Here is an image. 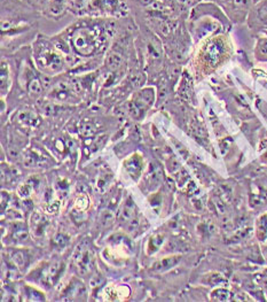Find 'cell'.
<instances>
[{"mask_svg": "<svg viewBox=\"0 0 267 302\" xmlns=\"http://www.w3.org/2000/svg\"><path fill=\"white\" fill-rule=\"evenodd\" d=\"M71 46L76 53L82 57H90L98 49L99 39L93 30L89 28H79L71 35Z\"/></svg>", "mask_w": 267, "mask_h": 302, "instance_id": "1", "label": "cell"}, {"mask_svg": "<svg viewBox=\"0 0 267 302\" xmlns=\"http://www.w3.org/2000/svg\"><path fill=\"white\" fill-rule=\"evenodd\" d=\"M73 263L79 276H87L95 268V256L91 246L86 241L79 244L73 254Z\"/></svg>", "mask_w": 267, "mask_h": 302, "instance_id": "2", "label": "cell"}, {"mask_svg": "<svg viewBox=\"0 0 267 302\" xmlns=\"http://www.w3.org/2000/svg\"><path fill=\"white\" fill-rule=\"evenodd\" d=\"M63 271H65V262L52 261L50 263L44 265L41 275H39V279H41L42 284L52 287V286L58 283Z\"/></svg>", "mask_w": 267, "mask_h": 302, "instance_id": "3", "label": "cell"}, {"mask_svg": "<svg viewBox=\"0 0 267 302\" xmlns=\"http://www.w3.org/2000/svg\"><path fill=\"white\" fill-rule=\"evenodd\" d=\"M155 100V91L150 87L143 89L139 91L138 93H135L133 97V100L130 105V110L134 116H139L141 115L146 109H148L149 107L154 104Z\"/></svg>", "mask_w": 267, "mask_h": 302, "instance_id": "4", "label": "cell"}, {"mask_svg": "<svg viewBox=\"0 0 267 302\" xmlns=\"http://www.w3.org/2000/svg\"><path fill=\"white\" fill-rule=\"evenodd\" d=\"M62 54L55 50H43L37 57L38 66L46 71H58L63 67Z\"/></svg>", "mask_w": 267, "mask_h": 302, "instance_id": "5", "label": "cell"}, {"mask_svg": "<svg viewBox=\"0 0 267 302\" xmlns=\"http://www.w3.org/2000/svg\"><path fill=\"white\" fill-rule=\"evenodd\" d=\"M118 216H119V221L125 225V228L129 230L130 232H133L137 230L139 225L138 210L137 207H135L134 202L131 200V199H127L125 204L122 206Z\"/></svg>", "mask_w": 267, "mask_h": 302, "instance_id": "6", "label": "cell"}, {"mask_svg": "<svg viewBox=\"0 0 267 302\" xmlns=\"http://www.w3.org/2000/svg\"><path fill=\"white\" fill-rule=\"evenodd\" d=\"M50 221L44 214L35 212L30 218V231L36 238H43L46 236L50 229Z\"/></svg>", "mask_w": 267, "mask_h": 302, "instance_id": "7", "label": "cell"}, {"mask_svg": "<svg viewBox=\"0 0 267 302\" xmlns=\"http://www.w3.org/2000/svg\"><path fill=\"white\" fill-rule=\"evenodd\" d=\"M113 182V174L108 168H100L94 178V188L99 193H106Z\"/></svg>", "mask_w": 267, "mask_h": 302, "instance_id": "8", "label": "cell"}, {"mask_svg": "<svg viewBox=\"0 0 267 302\" xmlns=\"http://www.w3.org/2000/svg\"><path fill=\"white\" fill-rule=\"evenodd\" d=\"M63 300H76V299H81L82 296L86 295V288L81 281L74 279L71 281V284L69 286H67V288L63 292Z\"/></svg>", "mask_w": 267, "mask_h": 302, "instance_id": "9", "label": "cell"}, {"mask_svg": "<svg viewBox=\"0 0 267 302\" xmlns=\"http://www.w3.org/2000/svg\"><path fill=\"white\" fill-rule=\"evenodd\" d=\"M17 120L26 128H37L41 124V118L37 115V113L33 112V110H21L19 112Z\"/></svg>", "mask_w": 267, "mask_h": 302, "instance_id": "10", "label": "cell"}, {"mask_svg": "<svg viewBox=\"0 0 267 302\" xmlns=\"http://www.w3.org/2000/svg\"><path fill=\"white\" fill-rule=\"evenodd\" d=\"M125 169L127 174L130 175L133 180L138 181L142 172V160L139 154H134L125 161Z\"/></svg>", "mask_w": 267, "mask_h": 302, "instance_id": "11", "label": "cell"}, {"mask_svg": "<svg viewBox=\"0 0 267 302\" xmlns=\"http://www.w3.org/2000/svg\"><path fill=\"white\" fill-rule=\"evenodd\" d=\"M12 238L17 242H25L29 237V229L23 222H15L11 229Z\"/></svg>", "mask_w": 267, "mask_h": 302, "instance_id": "12", "label": "cell"}, {"mask_svg": "<svg viewBox=\"0 0 267 302\" xmlns=\"http://www.w3.org/2000/svg\"><path fill=\"white\" fill-rule=\"evenodd\" d=\"M52 98L55 99L57 101H67L71 98V86L68 85L67 83H60L59 85H57L52 91Z\"/></svg>", "mask_w": 267, "mask_h": 302, "instance_id": "13", "label": "cell"}, {"mask_svg": "<svg viewBox=\"0 0 267 302\" xmlns=\"http://www.w3.org/2000/svg\"><path fill=\"white\" fill-rule=\"evenodd\" d=\"M222 54V47L219 43L212 42L210 43L205 49V59L211 65H216Z\"/></svg>", "mask_w": 267, "mask_h": 302, "instance_id": "14", "label": "cell"}, {"mask_svg": "<svg viewBox=\"0 0 267 302\" xmlns=\"http://www.w3.org/2000/svg\"><path fill=\"white\" fill-rule=\"evenodd\" d=\"M180 259H181V257L178 256V255L165 257V259L155 262V263L153 264V270H154V271H157V272L166 271V270L175 267V265L179 263Z\"/></svg>", "mask_w": 267, "mask_h": 302, "instance_id": "15", "label": "cell"}, {"mask_svg": "<svg viewBox=\"0 0 267 302\" xmlns=\"http://www.w3.org/2000/svg\"><path fill=\"white\" fill-rule=\"evenodd\" d=\"M25 165L30 167V168H35V167H42L46 165V158L43 157L36 150H30L25 158Z\"/></svg>", "mask_w": 267, "mask_h": 302, "instance_id": "16", "label": "cell"}, {"mask_svg": "<svg viewBox=\"0 0 267 302\" xmlns=\"http://www.w3.org/2000/svg\"><path fill=\"white\" fill-rule=\"evenodd\" d=\"M101 12H116L118 10V0H90Z\"/></svg>", "mask_w": 267, "mask_h": 302, "instance_id": "17", "label": "cell"}, {"mask_svg": "<svg viewBox=\"0 0 267 302\" xmlns=\"http://www.w3.org/2000/svg\"><path fill=\"white\" fill-rule=\"evenodd\" d=\"M256 236L260 241L267 239V214L258 218L256 223Z\"/></svg>", "mask_w": 267, "mask_h": 302, "instance_id": "18", "label": "cell"}, {"mask_svg": "<svg viewBox=\"0 0 267 302\" xmlns=\"http://www.w3.org/2000/svg\"><path fill=\"white\" fill-rule=\"evenodd\" d=\"M148 178L151 184H155L157 186L163 181V172L161 169V166L155 164V162L151 164L148 172Z\"/></svg>", "mask_w": 267, "mask_h": 302, "instance_id": "19", "label": "cell"}, {"mask_svg": "<svg viewBox=\"0 0 267 302\" xmlns=\"http://www.w3.org/2000/svg\"><path fill=\"white\" fill-rule=\"evenodd\" d=\"M164 239H165L164 234H161V233L154 234L148 241V247H147L148 248V253L153 254L156 252L157 249H159V247L163 245V242H164Z\"/></svg>", "mask_w": 267, "mask_h": 302, "instance_id": "20", "label": "cell"}, {"mask_svg": "<svg viewBox=\"0 0 267 302\" xmlns=\"http://www.w3.org/2000/svg\"><path fill=\"white\" fill-rule=\"evenodd\" d=\"M115 220H116V215H115L114 212H111L110 209L102 210L100 215V224L103 228H109L110 225L114 224Z\"/></svg>", "mask_w": 267, "mask_h": 302, "instance_id": "21", "label": "cell"}, {"mask_svg": "<svg viewBox=\"0 0 267 302\" xmlns=\"http://www.w3.org/2000/svg\"><path fill=\"white\" fill-rule=\"evenodd\" d=\"M79 133L84 138H92L95 134V126L89 121H83L79 124Z\"/></svg>", "mask_w": 267, "mask_h": 302, "instance_id": "22", "label": "cell"}, {"mask_svg": "<svg viewBox=\"0 0 267 302\" xmlns=\"http://www.w3.org/2000/svg\"><path fill=\"white\" fill-rule=\"evenodd\" d=\"M28 91L33 95H39L43 92V85L41 79L38 77H33L28 82Z\"/></svg>", "mask_w": 267, "mask_h": 302, "instance_id": "23", "label": "cell"}, {"mask_svg": "<svg viewBox=\"0 0 267 302\" xmlns=\"http://www.w3.org/2000/svg\"><path fill=\"white\" fill-rule=\"evenodd\" d=\"M68 0H50V10L52 14L59 15L66 9Z\"/></svg>", "mask_w": 267, "mask_h": 302, "instance_id": "24", "label": "cell"}, {"mask_svg": "<svg viewBox=\"0 0 267 302\" xmlns=\"http://www.w3.org/2000/svg\"><path fill=\"white\" fill-rule=\"evenodd\" d=\"M12 261H13L14 265H17L18 268H25L27 265V255L22 250H18L12 254Z\"/></svg>", "mask_w": 267, "mask_h": 302, "instance_id": "25", "label": "cell"}, {"mask_svg": "<svg viewBox=\"0 0 267 302\" xmlns=\"http://www.w3.org/2000/svg\"><path fill=\"white\" fill-rule=\"evenodd\" d=\"M211 299L213 301H228L230 300V293L225 288L214 289L211 294Z\"/></svg>", "mask_w": 267, "mask_h": 302, "instance_id": "26", "label": "cell"}, {"mask_svg": "<svg viewBox=\"0 0 267 302\" xmlns=\"http://www.w3.org/2000/svg\"><path fill=\"white\" fill-rule=\"evenodd\" d=\"M26 294L28 295L27 300H30V301L45 300V295H44L42 292H39L38 289H35L33 287H26Z\"/></svg>", "mask_w": 267, "mask_h": 302, "instance_id": "27", "label": "cell"}, {"mask_svg": "<svg viewBox=\"0 0 267 302\" xmlns=\"http://www.w3.org/2000/svg\"><path fill=\"white\" fill-rule=\"evenodd\" d=\"M10 69L9 66L5 65V63H3L2 65V91L3 92H5L6 89L5 87L10 86Z\"/></svg>", "mask_w": 267, "mask_h": 302, "instance_id": "28", "label": "cell"}, {"mask_svg": "<svg viewBox=\"0 0 267 302\" xmlns=\"http://www.w3.org/2000/svg\"><path fill=\"white\" fill-rule=\"evenodd\" d=\"M89 205H90L89 198H87V196H85V194H83V196L78 197L77 200H76L74 209L79 210V212H85V210L89 208Z\"/></svg>", "mask_w": 267, "mask_h": 302, "instance_id": "29", "label": "cell"}, {"mask_svg": "<svg viewBox=\"0 0 267 302\" xmlns=\"http://www.w3.org/2000/svg\"><path fill=\"white\" fill-rule=\"evenodd\" d=\"M69 242V236H67L66 233H58L55 234L53 244L57 246L58 248H65Z\"/></svg>", "mask_w": 267, "mask_h": 302, "instance_id": "30", "label": "cell"}, {"mask_svg": "<svg viewBox=\"0 0 267 302\" xmlns=\"http://www.w3.org/2000/svg\"><path fill=\"white\" fill-rule=\"evenodd\" d=\"M121 62H122L121 55H118L116 53H111L108 57V59H107V65H108V67L111 70L117 69L119 65H121Z\"/></svg>", "mask_w": 267, "mask_h": 302, "instance_id": "31", "label": "cell"}, {"mask_svg": "<svg viewBox=\"0 0 267 302\" xmlns=\"http://www.w3.org/2000/svg\"><path fill=\"white\" fill-rule=\"evenodd\" d=\"M34 191V189L31 188V185L29 184V183H25V184L23 185H21L19 188V190H18V193H19V196L21 197V198H23V199H28L30 197V194H31V192H33Z\"/></svg>", "mask_w": 267, "mask_h": 302, "instance_id": "32", "label": "cell"}, {"mask_svg": "<svg viewBox=\"0 0 267 302\" xmlns=\"http://www.w3.org/2000/svg\"><path fill=\"white\" fill-rule=\"evenodd\" d=\"M234 4L240 9H249L253 4V0H234Z\"/></svg>", "mask_w": 267, "mask_h": 302, "instance_id": "33", "label": "cell"}, {"mask_svg": "<svg viewBox=\"0 0 267 302\" xmlns=\"http://www.w3.org/2000/svg\"><path fill=\"white\" fill-rule=\"evenodd\" d=\"M59 208H60V204H59V201H51L50 204H47L46 205V212H49V213H57L58 210H59Z\"/></svg>", "mask_w": 267, "mask_h": 302, "instance_id": "34", "label": "cell"}, {"mask_svg": "<svg viewBox=\"0 0 267 302\" xmlns=\"http://www.w3.org/2000/svg\"><path fill=\"white\" fill-rule=\"evenodd\" d=\"M143 6L147 7H155L156 6V2L155 0H139Z\"/></svg>", "mask_w": 267, "mask_h": 302, "instance_id": "35", "label": "cell"}, {"mask_svg": "<svg viewBox=\"0 0 267 302\" xmlns=\"http://www.w3.org/2000/svg\"><path fill=\"white\" fill-rule=\"evenodd\" d=\"M259 17L262 20V21L267 23V7L262 9L260 12H259Z\"/></svg>", "mask_w": 267, "mask_h": 302, "instance_id": "36", "label": "cell"}, {"mask_svg": "<svg viewBox=\"0 0 267 302\" xmlns=\"http://www.w3.org/2000/svg\"><path fill=\"white\" fill-rule=\"evenodd\" d=\"M87 2H90V0H75V4H76V5H77L78 7H83L84 5H85V4H86Z\"/></svg>", "mask_w": 267, "mask_h": 302, "instance_id": "37", "label": "cell"}]
</instances>
